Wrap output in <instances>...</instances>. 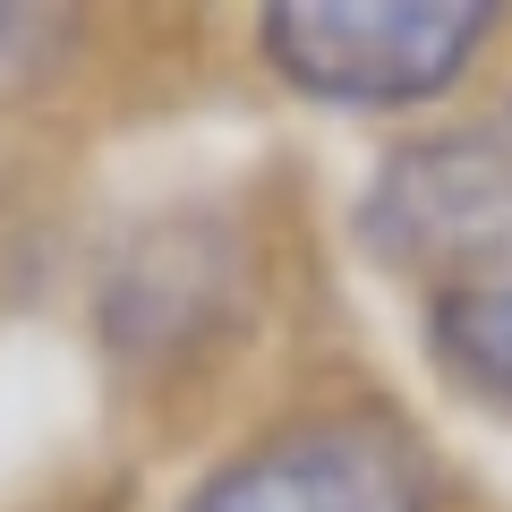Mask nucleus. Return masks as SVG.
I'll use <instances>...</instances> for the list:
<instances>
[{"mask_svg":"<svg viewBox=\"0 0 512 512\" xmlns=\"http://www.w3.org/2000/svg\"><path fill=\"white\" fill-rule=\"evenodd\" d=\"M359 248L427 291L512 265V103L461 111L384 154L359 197Z\"/></svg>","mask_w":512,"mask_h":512,"instance_id":"nucleus-1","label":"nucleus"},{"mask_svg":"<svg viewBox=\"0 0 512 512\" xmlns=\"http://www.w3.org/2000/svg\"><path fill=\"white\" fill-rule=\"evenodd\" d=\"M495 9H333V0H308V9H265V60L291 77L308 103L333 111H410L436 103L470 77V60L487 52Z\"/></svg>","mask_w":512,"mask_h":512,"instance_id":"nucleus-2","label":"nucleus"},{"mask_svg":"<svg viewBox=\"0 0 512 512\" xmlns=\"http://www.w3.org/2000/svg\"><path fill=\"white\" fill-rule=\"evenodd\" d=\"M180 512H436V461L393 410H316L231 453Z\"/></svg>","mask_w":512,"mask_h":512,"instance_id":"nucleus-3","label":"nucleus"},{"mask_svg":"<svg viewBox=\"0 0 512 512\" xmlns=\"http://www.w3.org/2000/svg\"><path fill=\"white\" fill-rule=\"evenodd\" d=\"M427 350L487 410H512V265L427 291Z\"/></svg>","mask_w":512,"mask_h":512,"instance_id":"nucleus-4","label":"nucleus"},{"mask_svg":"<svg viewBox=\"0 0 512 512\" xmlns=\"http://www.w3.org/2000/svg\"><path fill=\"white\" fill-rule=\"evenodd\" d=\"M0 52H9V18H0Z\"/></svg>","mask_w":512,"mask_h":512,"instance_id":"nucleus-5","label":"nucleus"}]
</instances>
